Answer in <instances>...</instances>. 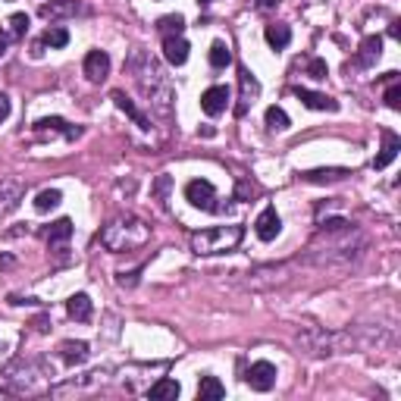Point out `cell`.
Here are the masks:
<instances>
[{
  "instance_id": "obj_1",
  "label": "cell",
  "mask_w": 401,
  "mask_h": 401,
  "mask_svg": "<svg viewBox=\"0 0 401 401\" xmlns=\"http://www.w3.org/2000/svg\"><path fill=\"white\" fill-rule=\"evenodd\" d=\"M151 235V229L138 220H116L101 232V245L110 248V251H129V248L144 245Z\"/></svg>"
},
{
  "instance_id": "obj_2",
  "label": "cell",
  "mask_w": 401,
  "mask_h": 401,
  "mask_svg": "<svg viewBox=\"0 0 401 401\" xmlns=\"http://www.w3.org/2000/svg\"><path fill=\"white\" fill-rule=\"evenodd\" d=\"M245 229L242 226H214V229L194 232L192 235V251L194 254H223L238 248Z\"/></svg>"
},
{
  "instance_id": "obj_3",
  "label": "cell",
  "mask_w": 401,
  "mask_h": 401,
  "mask_svg": "<svg viewBox=\"0 0 401 401\" xmlns=\"http://www.w3.org/2000/svg\"><path fill=\"white\" fill-rule=\"evenodd\" d=\"M185 198L192 200L194 207H200V210H207V214H214L216 210V192H214V185H210L207 179H192L185 185Z\"/></svg>"
},
{
  "instance_id": "obj_4",
  "label": "cell",
  "mask_w": 401,
  "mask_h": 401,
  "mask_svg": "<svg viewBox=\"0 0 401 401\" xmlns=\"http://www.w3.org/2000/svg\"><path fill=\"white\" fill-rule=\"evenodd\" d=\"M229 101H232V91L226 85H214V88H207L200 94V110L207 113V116H220L229 107Z\"/></svg>"
},
{
  "instance_id": "obj_5",
  "label": "cell",
  "mask_w": 401,
  "mask_h": 401,
  "mask_svg": "<svg viewBox=\"0 0 401 401\" xmlns=\"http://www.w3.org/2000/svg\"><path fill=\"white\" fill-rule=\"evenodd\" d=\"M245 379L254 392H270V389L276 386V367L270 364V361H257V364H251Z\"/></svg>"
},
{
  "instance_id": "obj_6",
  "label": "cell",
  "mask_w": 401,
  "mask_h": 401,
  "mask_svg": "<svg viewBox=\"0 0 401 401\" xmlns=\"http://www.w3.org/2000/svg\"><path fill=\"white\" fill-rule=\"evenodd\" d=\"M254 229H257V238H260V242H273V238L283 232V220H279L276 207H267V210H263V214L257 216Z\"/></svg>"
},
{
  "instance_id": "obj_7",
  "label": "cell",
  "mask_w": 401,
  "mask_h": 401,
  "mask_svg": "<svg viewBox=\"0 0 401 401\" xmlns=\"http://www.w3.org/2000/svg\"><path fill=\"white\" fill-rule=\"evenodd\" d=\"M85 75H88V82H104L107 75H110V57H107V51H91L85 57Z\"/></svg>"
},
{
  "instance_id": "obj_8",
  "label": "cell",
  "mask_w": 401,
  "mask_h": 401,
  "mask_svg": "<svg viewBox=\"0 0 401 401\" xmlns=\"http://www.w3.org/2000/svg\"><path fill=\"white\" fill-rule=\"evenodd\" d=\"M398 151H401V138L386 129V132H383V148H379L376 160H373V170H386L395 157H398Z\"/></svg>"
},
{
  "instance_id": "obj_9",
  "label": "cell",
  "mask_w": 401,
  "mask_h": 401,
  "mask_svg": "<svg viewBox=\"0 0 401 401\" xmlns=\"http://www.w3.org/2000/svg\"><path fill=\"white\" fill-rule=\"evenodd\" d=\"M238 82H242V101H238L235 113H238V116H245L248 104H254V97L260 94V85H257V79H254L248 69H238Z\"/></svg>"
},
{
  "instance_id": "obj_10",
  "label": "cell",
  "mask_w": 401,
  "mask_h": 401,
  "mask_svg": "<svg viewBox=\"0 0 401 401\" xmlns=\"http://www.w3.org/2000/svg\"><path fill=\"white\" fill-rule=\"evenodd\" d=\"M292 94L301 101L305 107H311V110H329V113H335L339 110V101H333V97H326V94H317V91H307V88H292Z\"/></svg>"
},
{
  "instance_id": "obj_11",
  "label": "cell",
  "mask_w": 401,
  "mask_h": 401,
  "mask_svg": "<svg viewBox=\"0 0 401 401\" xmlns=\"http://www.w3.org/2000/svg\"><path fill=\"white\" fill-rule=\"evenodd\" d=\"M164 57H166V63H172V66H182V63L188 60V41L182 35L164 38Z\"/></svg>"
},
{
  "instance_id": "obj_12",
  "label": "cell",
  "mask_w": 401,
  "mask_h": 401,
  "mask_svg": "<svg viewBox=\"0 0 401 401\" xmlns=\"http://www.w3.org/2000/svg\"><path fill=\"white\" fill-rule=\"evenodd\" d=\"M379 53H383V38H379V35H367L364 41H361V51H357V66L370 69L373 63L379 60Z\"/></svg>"
},
{
  "instance_id": "obj_13",
  "label": "cell",
  "mask_w": 401,
  "mask_h": 401,
  "mask_svg": "<svg viewBox=\"0 0 401 401\" xmlns=\"http://www.w3.org/2000/svg\"><path fill=\"white\" fill-rule=\"evenodd\" d=\"M113 104H116L119 107V110H122V113H126V116L129 119H132V122H135V126H138V129H144V132H148V129H151V119L148 116H144V113L142 110H138V107H135L132 104V101H129V97L126 94H122V91H113Z\"/></svg>"
},
{
  "instance_id": "obj_14",
  "label": "cell",
  "mask_w": 401,
  "mask_h": 401,
  "mask_svg": "<svg viewBox=\"0 0 401 401\" xmlns=\"http://www.w3.org/2000/svg\"><path fill=\"white\" fill-rule=\"evenodd\" d=\"M60 357H63L69 367L85 364V361H88V342H63L60 345Z\"/></svg>"
},
{
  "instance_id": "obj_15",
  "label": "cell",
  "mask_w": 401,
  "mask_h": 401,
  "mask_svg": "<svg viewBox=\"0 0 401 401\" xmlns=\"http://www.w3.org/2000/svg\"><path fill=\"white\" fill-rule=\"evenodd\" d=\"M66 313L73 320H79V323H85V320L91 317V298L85 295V292H79V295H73L66 301Z\"/></svg>"
},
{
  "instance_id": "obj_16",
  "label": "cell",
  "mask_w": 401,
  "mask_h": 401,
  "mask_svg": "<svg viewBox=\"0 0 401 401\" xmlns=\"http://www.w3.org/2000/svg\"><path fill=\"white\" fill-rule=\"evenodd\" d=\"M263 38H267V44L273 47V51H285L292 41V29L289 25H267V31H263Z\"/></svg>"
},
{
  "instance_id": "obj_17",
  "label": "cell",
  "mask_w": 401,
  "mask_h": 401,
  "mask_svg": "<svg viewBox=\"0 0 401 401\" xmlns=\"http://www.w3.org/2000/svg\"><path fill=\"white\" fill-rule=\"evenodd\" d=\"M179 392H182V389H179L176 379H160V383H154V386H151L148 395H151L154 401H176Z\"/></svg>"
},
{
  "instance_id": "obj_18",
  "label": "cell",
  "mask_w": 401,
  "mask_h": 401,
  "mask_svg": "<svg viewBox=\"0 0 401 401\" xmlns=\"http://www.w3.org/2000/svg\"><path fill=\"white\" fill-rule=\"evenodd\" d=\"M223 395H226V386L216 376L200 379V386H198V398L200 401H216V398H223Z\"/></svg>"
},
{
  "instance_id": "obj_19",
  "label": "cell",
  "mask_w": 401,
  "mask_h": 401,
  "mask_svg": "<svg viewBox=\"0 0 401 401\" xmlns=\"http://www.w3.org/2000/svg\"><path fill=\"white\" fill-rule=\"evenodd\" d=\"M16 204H19V188L13 182H0V216H7Z\"/></svg>"
},
{
  "instance_id": "obj_20",
  "label": "cell",
  "mask_w": 401,
  "mask_h": 401,
  "mask_svg": "<svg viewBox=\"0 0 401 401\" xmlns=\"http://www.w3.org/2000/svg\"><path fill=\"white\" fill-rule=\"evenodd\" d=\"M69 235H73V223H69V220H57V223L51 226V232H47V245L60 248L63 242H69Z\"/></svg>"
},
{
  "instance_id": "obj_21",
  "label": "cell",
  "mask_w": 401,
  "mask_h": 401,
  "mask_svg": "<svg viewBox=\"0 0 401 401\" xmlns=\"http://www.w3.org/2000/svg\"><path fill=\"white\" fill-rule=\"evenodd\" d=\"M229 63H232V51H229V44H223V41H214V44H210V66L226 69Z\"/></svg>"
},
{
  "instance_id": "obj_22",
  "label": "cell",
  "mask_w": 401,
  "mask_h": 401,
  "mask_svg": "<svg viewBox=\"0 0 401 401\" xmlns=\"http://www.w3.org/2000/svg\"><path fill=\"white\" fill-rule=\"evenodd\" d=\"M38 132H66V138H75L79 135V129H66V122L60 116H51V119H38L35 122Z\"/></svg>"
},
{
  "instance_id": "obj_23",
  "label": "cell",
  "mask_w": 401,
  "mask_h": 401,
  "mask_svg": "<svg viewBox=\"0 0 401 401\" xmlns=\"http://www.w3.org/2000/svg\"><path fill=\"white\" fill-rule=\"evenodd\" d=\"M63 200V194L57 192V188H44V192H38V198H35V210L38 214H47V210H53Z\"/></svg>"
},
{
  "instance_id": "obj_24",
  "label": "cell",
  "mask_w": 401,
  "mask_h": 401,
  "mask_svg": "<svg viewBox=\"0 0 401 401\" xmlns=\"http://www.w3.org/2000/svg\"><path fill=\"white\" fill-rule=\"evenodd\" d=\"M157 29H160V35L164 38H172V35H182V29H185V19L182 16H164V19H157Z\"/></svg>"
},
{
  "instance_id": "obj_25",
  "label": "cell",
  "mask_w": 401,
  "mask_h": 401,
  "mask_svg": "<svg viewBox=\"0 0 401 401\" xmlns=\"http://www.w3.org/2000/svg\"><path fill=\"white\" fill-rule=\"evenodd\" d=\"M267 126L273 129V132H285V129H289V113H285L283 107H267Z\"/></svg>"
},
{
  "instance_id": "obj_26",
  "label": "cell",
  "mask_w": 401,
  "mask_h": 401,
  "mask_svg": "<svg viewBox=\"0 0 401 401\" xmlns=\"http://www.w3.org/2000/svg\"><path fill=\"white\" fill-rule=\"evenodd\" d=\"M75 13V0H57V3H44L41 7V16H47V19H53V16H69Z\"/></svg>"
},
{
  "instance_id": "obj_27",
  "label": "cell",
  "mask_w": 401,
  "mask_h": 401,
  "mask_svg": "<svg viewBox=\"0 0 401 401\" xmlns=\"http://www.w3.org/2000/svg\"><path fill=\"white\" fill-rule=\"evenodd\" d=\"M345 176H348L345 170H311V172H305L307 182H339V179H345Z\"/></svg>"
},
{
  "instance_id": "obj_28",
  "label": "cell",
  "mask_w": 401,
  "mask_h": 401,
  "mask_svg": "<svg viewBox=\"0 0 401 401\" xmlns=\"http://www.w3.org/2000/svg\"><path fill=\"white\" fill-rule=\"evenodd\" d=\"M44 44L47 47H66L69 44V31L66 29H47L44 31Z\"/></svg>"
},
{
  "instance_id": "obj_29",
  "label": "cell",
  "mask_w": 401,
  "mask_h": 401,
  "mask_svg": "<svg viewBox=\"0 0 401 401\" xmlns=\"http://www.w3.org/2000/svg\"><path fill=\"white\" fill-rule=\"evenodd\" d=\"M307 75L311 79H317V82H323L329 75V66H326V60H320V57H313L311 63H307Z\"/></svg>"
},
{
  "instance_id": "obj_30",
  "label": "cell",
  "mask_w": 401,
  "mask_h": 401,
  "mask_svg": "<svg viewBox=\"0 0 401 401\" xmlns=\"http://www.w3.org/2000/svg\"><path fill=\"white\" fill-rule=\"evenodd\" d=\"M386 107H389V110H401V85H398V82L389 85V91H386Z\"/></svg>"
},
{
  "instance_id": "obj_31",
  "label": "cell",
  "mask_w": 401,
  "mask_h": 401,
  "mask_svg": "<svg viewBox=\"0 0 401 401\" xmlns=\"http://www.w3.org/2000/svg\"><path fill=\"white\" fill-rule=\"evenodd\" d=\"M10 25H13V35H25V31H29V16H25V13H13V16H10Z\"/></svg>"
},
{
  "instance_id": "obj_32",
  "label": "cell",
  "mask_w": 401,
  "mask_h": 401,
  "mask_svg": "<svg viewBox=\"0 0 401 401\" xmlns=\"http://www.w3.org/2000/svg\"><path fill=\"white\" fill-rule=\"evenodd\" d=\"M10 116V97L7 94H0V122Z\"/></svg>"
},
{
  "instance_id": "obj_33",
  "label": "cell",
  "mask_w": 401,
  "mask_h": 401,
  "mask_svg": "<svg viewBox=\"0 0 401 401\" xmlns=\"http://www.w3.org/2000/svg\"><path fill=\"white\" fill-rule=\"evenodd\" d=\"M7 47H10V38L3 35V31H0V57H3V53H7Z\"/></svg>"
},
{
  "instance_id": "obj_34",
  "label": "cell",
  "mask_w": 401,
  "mask_h": 401,
  "mask_svg": "<svg viewBox=\"0 0 401 401\" xmlns=\"http://www.w3.org/2000/svg\"><path fill=\"white\" fill-rule=\"evenodd\" d=\"M273 3H276V0H260V7H263V10H267V7H273Z\"/></svg>"
},
{
  "instance_id": "obj_35",
  "label": "cell",
  "mask_w": 401,
  "mask_h": 401,
  "mask_svg": "<svg viewBox=\"0 0 401 401\" xmlns=\"http://www.w3.org/2000/svg\"><path fill=\"white\" fill-rule=\"evenodd\" d=\"M198 3H210V0H198Z\"/></svg>"
}]
</instances>
